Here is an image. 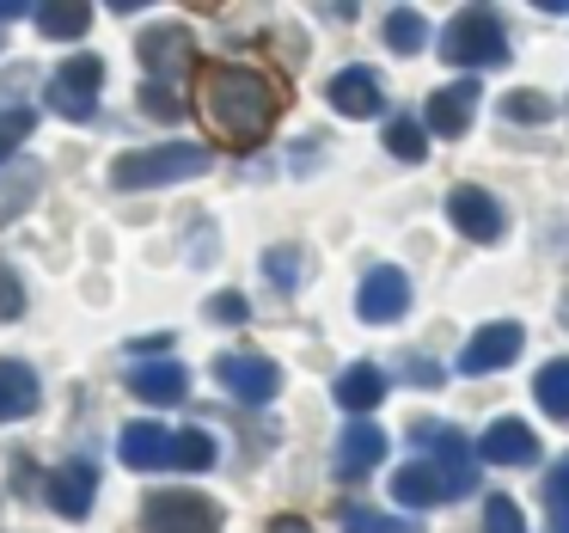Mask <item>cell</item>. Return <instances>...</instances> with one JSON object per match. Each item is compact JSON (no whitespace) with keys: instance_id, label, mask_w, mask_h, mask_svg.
Wrapping results in <instances>:
<instances>
[{"instance_id":"cell-12","label":"cell","mask_w":569,"mask_h":533,"mask_svg":"<svg viewBox=\"0 0 569 533\" xmlns=\"http://www.w3.org/2000/svg\"><path fill=\"white\" fill-rule=\"evenodd\" d=\"M520 325H508V319H496V325H478L471 332V344L459 349V374H490V368H502V362H515L520 356Z\"/></svg>"},{"instance_id":"cell-30","label":"cell","mask_w":569,"mask_h":533,"mask_svg":"<svg viewBox=\"0 0 569 533\" xmlns=\"http://www.w3.org/2000/svg\"><path fill=\"white\" fill-rule=\"evenodd\" d=\"M31 136V111H0V160Z\"/></svg>"},{"instance_id":"cell-4","label":"cell","mask_w":569,"mask_h":533,"mask_svg":"<svg viewBox=\"0 0 569 533\" xmlns=\"http://www.w3.org/2000/svg\"><path fill=\"white\" fill-rule=\"evenodd\" d=\"M141 533H221V503L202 491H148L141 503Z\"/></svg>"},{"instance_id":"cell-8","label":"cell","mask_w":569,"mask_h":533,"mask_svg":"<svg viewBox=\"0 0 569 533\" xmlns=\"http://www.w3.org/2000/svg\"><path fill=\"white\" fill-rule=\"evenodd\" d=\"M447 221H453L471 246H496L502 227H508L502 221V203H496L490 190H478V185H459L453 197H447Z\"/></svg>"},{"instance_id":"cell-5","label":"cell","mask_w":569,"mask_h":533,"mask_svg":"<svg viewBox=\"0 0 569 533\" xmlns=\"http://www.w3.org/2000/svg\"><path fill=\"white\" fill-rule=\"evenodd\" d=\"M141 68L153 75V87H178V80L197 75V38L184 26H153L141 31Z\"/></svg>"},{"instance_id":"cell-35","label":"cell","mask_w":569,"mask_h":533,"mask_svg":"<svg viewBox=\"0 0 569 533\" xmlns=\"http://www.w3.org/2000/svg\"><path fill=\"white\" fill-rule=\"evenodd\" d=\"M551 503H557V515L569 521V454H563V466H557V478H551Z\"/></svg>"},{"instance_id":"cell-14","label":"cell","mask_w":569,"mask_h":533,"mask_svg":"<svg viewBox=\"0 0 569 533\" xmlns=\"http://www.w3.org/2000/svg\"><path fill=\"white\" fill-rule=\"evenodd\" d=\"M478 460H490V466H532V460H539V435H532L520 417H502V423L483 430Z\"/></svg>"},{"instance_id":"cell-33","label":"cell","mask_w":569,"mask_h":533,"mask_svg":"<svg viewBox=\"0 0 569 533\" xmlns=\"http://www.w3.org/2000/svg\"><path fill=\"white\" fill-rule=\"evenodd\" d=\"M13 313H26V288L0 270V319H13Z\"/></svg>"},{"instance_id":"cell-23","label":"cell","mask_w":569,"mask_h":533,"mask_svg":"<svg viewBox=\"0 0 569 533\" xmlns=\"http://www.w3.org/2000/svg\"><path fill=\"white\" fill-rule=\"evenodd\" d=\"M386 154L422 166V154H429V129H422L417 117H392V124H386Z\"/></svg>"},{"instance_id":"cell-24","label":"cell","mask_w":569,"mask_h":533,"mask_svg":"<svg viewBox=\"0 0 569 533\" xmlns=\"http://www.w3.org/2000/svg\"><path fill=\"white\" fill-rule=\"evenodd\" d=\"M532 393H539V405L551 411V417H569V356L545 362L539 381H532Z\"/></svg>"},{"instance_id":"cell-2","label":"cell","mask_w":569,"mask_h":533,"mask_svg":"<svg viewBox=\"0 0 569 533\" xmlns=\"http://www.w3.org/2000/svg\"><path fill=\"white\" fill-rule=\"evenodd\" d=\"M209 172V148L197 141H160V148H129L111 160L117 190H153V185H184V178Z\"/></svg>"},{"instance_id":"cell-10","label":"cell","mask_w":569,"mask_h":533,"mask_svg":"<svg viewBox=\"0 0 569 533\" xmlns=\"http://www.w3.org/2000/svg\"><path fill=\"white\" fill-rule=\"evenodd\" d=\"M417 442L429 447V460L447 472V478H453V491H459V496H466L471 484H478V472H471V466H478V447H466V435H459V430H447V423H435V417H429V423H417Z\"/></svg>"},{"instance_id":"cell-1","label":"cell","mask_w":569,"mask_h":533,"mask_svg":"<svg viewBox=\"0 0 569 533\" xmlns=\"http://www.w3.org/2000/svg\"><path fill=\"white\" fill-rule=\"evenodd\" d=\"M197 117L214 129V141L233 154L270 141L276 117H282V87L258 68L239 62H202L197 68Z\"/></svg>"},{"instance_id":"cell-26","label":"cell","mask_w":569,"mask_h":533,"mask_svg":"<svg viewBox=\"0 0 569 533\" xmlns=\"http://www.w3.org/2000/svg\"><path fill=\"white\" fill-rule=\"evenodd\" d=\"M172 466H184V472H209V466H214V442H209L202 430L172 435Z\"/></svg>"},{"instance_id":"cell-19","label":"cell","mask_w":569,"mask_h":533,"mask_svg":"<svg viewBox=\"0 0 569 533\" xmlns=\"http://www.w3.org/2000/svg\"><path fill=\"white\" fill-rule=\"evenodd\" d=\"M92 491H99V472H92L87 460H68V466L50 472V503L62 509V515H87Z\"/></svg>"},{"instance_id":"cell-21","label":"cell","mask_w":569,"mask_h":533,"mask_svg":"<svg viewBox=\"0 0 569 533\" xmlns=\"http://www.w3.org/2000/svg\"><path fill=\"white\" fill-rule=\"evenodd\" d=\"M38 374L26 368V362H7L0 368V423H19V417H31L38 411Z\"/></svg>"},{"instance_id":"cell-15","label":"cell","mask_w":569,"mask_h":533,"mask_svg":"<svg viewBox=\"0 0 569 533\" xmlns=\"http://www.w3.org/2000/svg\"><path fill=\"white\" fill-rule=\"evenodd\" d=\"M325 99H331V111H343V117H380L386 92H380V75H373V68H343V75H331Z\"/></svg>"},{"instance_id":"cell-28","label":"cell","mask_w":569,"mask_h":533,"mask_svg":"<svg viewBox=\"0 0 569 533\" xmlns=\"http://www.w3.org/2000/svg\"><path fill=\"white\" fill-rule=\"evenodd\" d=\"M483 533H527V515H520L515 496H490L483 503Z\"/></svg>"},{"instance_id":"cell-17","label":"cell","mask_w":569,"mask_h":533,"mask_svg":"<svg viewBox=\"0 0 569 533\" xmlns=\"http://www.w3.org/2000/svg\"><path fill=\"white\" fill-rule=\"evenodd\" d=\"M129 393H136L141 405H178V398L190 393V374L178 368V362H148V368L129 374Z\"/></svg>"},{"instance_id":"cell-31","label":"cell","mask_w":569,"mask_h":533,"mask_svg":"<svg viewBox=\"0 0 569 533\" xmlns=\"http://www.w3.org/2000/svg\"><path fill=\"white\" fill-rule=\"evenodd\" d=\"M246 295H233V288H227V295H214L209 300V319H221V325H239V319H246Z\"/></svg>"},{"instance_id":"cell-9","label":"cell","mask_w":569,"mask_h":533,"mask_svg":"<svg viewBox=\"0 0 569 533\" xmlns=\"http://www.w3.org/2000/svg\"><path fill=\"white\" fill-rule=\"evenodd\" d=\"M405 307H410V276H405V270L380 264V270L361 276V288H356V313H361L368 325H392V319H405Z\"/></svg>"},{"instance_id":"cell-29","label":"cell","mask_w":569,"mask_h":533,"mask_svg":"<svg viewBox=\"0 0 569 533\" xmlns=\"http://www.w3.org/2000/svg\"><path fill=\"white\" fill-rule=\"evenodd\" d=\"M263 270H270L276 288H295V283H300V251H295V246H276L270 258H263Z\"/></svg>"},{"instance_id":"cell-37","label":"cell","mask_w":569,"mask_h":533,"mask_svg":"<svg viewBox=\"0 0 569 533\" xmlns=\"http://www.w3.org/2000/svg\"><path fill=\"white\" fill-rule=\"evenodd\" d=\"M410 381H422V386H441V381H447V374H441V368H435V362H417V374H410Z\"/></svg>"},{"instance_id":"cell-16","label":"cell","mask_w":569,"mask_h":533,"mask_svg":"<svg viewBox=\"0 0 569 533\" xmlns=\"http://www.w3.org/2000/svg\"><path fill=\"white\" fill-rule=\"evenodd\" d=\"M386 460V430L380 423H349L343 442H337V472L343 478H361V472H373Z\"/></svg>"},{"instance_id":"cell-25","label":"cell","mask_w":569,"mask_h":533,"mask_svg":"<svg viewBox=\"0 0 569 533\" xmlns=\"http://www.w3.org/2000/svg\"><path fill=\"white\" fill-rule=\"evenodd\" d=\"M422 38H429V26H422V13H410V7H398V13H386V43H392L398 56H417Z\"/></svg>"},{"instance_id":"cell-6","label":"cell","mask_w":569,"mask_h":533,"mask_svg":"<svg viewBox=\"0 0 569 533\" xmlns=\"http://www.w3.org/2000/svg\"><path fill=\"white\" fill-rule=\"evenodd\" d=\"M99 92H104V62L99 56H68L62 68L50 75V111L62 117H92L99 111Z\"/></svg>"},{"instance_id":"cell-20","label":"cell","mask_w":569,"mask_h":533,"mask_svg":"<svg viewBox=\"0 0 569 533\" xmlns=\"http://www.w3.org/2000/svg\"><path fill=\"white\" fill-rule=\"evenodd\" d=\"M380 398H386V374L373 368V362H356V368L337 374V405H343V411L368 417V411L380 405Z\"/></svg>"},{"instance_id":"cell-18","label":"cell","mask_w":569,"mask_h":533,"mask_svg":"<svg viewBox=\"0 0 569 533\" xmlns=\"http://www.w3.org/2000/svg\"><path fill=\"white\" fill-rule=\"evenodd\" d=\"M117 454H123V466L153 472V466L172 460V435H166V423H129L123 442H117Z\"/></svg>"},{"instance_id":"cell-32","label":"cell","mask_w":569,"mask_h":533,"mask_svg":"<svg viewBox=\"0 0 569 533\" xmlns=\"http://www.w3.org/2000/svg\"><path fill=\"white\" fill-rule=\"evenodd\" d=\"M141 105H148L153 117H178V92L172 87H153V80L141 87Z\"/></svg>"},{"instance_id":"cell-22","label":"cell","mask_w":569,"mask_h":533,"mask_svg":"<svg viewBox=\"0 0 569 533\" xmlns=\"http://www.w3.org/2000/svg\"><path fill=\"white\" fill-rule=\"evenodd\" d=\"M38 26H43V38H80V31L92 26V7L87 0H50V7H38Z\"/></svg>"},{"instance_id":"cell-27","label":"cell","mask_w":569,"mask_h":533,"mask_svg":"<svg viewBox=\"0 0 569 533\" xmlns=\"http://www.w3.org/2000/svg\"><path fill=\"white\" fill-rule=\"evenodd\" d=\"M551 111H557V105L545 99V92H508V99H502V117H508V124H545Z\"/></svg>"},{"instance_id":"cell-7","label":"cell","mask_w":569,"mask_h":533,"mask_svg":"<svg viewBox=\"0 0 569 533\" xmlns=\"http://www.w3.org/2000/svg\"><path fill=\"white\" fill-rule=\"evenodd\" d=\"M214 374H221V386L233 398H246V405H270L276 393H282V368H276L270 356H246V349H227L221 362H214Z\"/></svg>"},{"instance_id":"cell-36","label":"cell","mask_w":569,"mask_h":533,"mask_svg":"<svg viewBox=\"0 0 569 533\" xmlns=\"http://www.w3.org/2000/svg\"><path fill=\"white\" fill-rule=\"evenodd\" d=\"M270 533H312V527H307L300 515H276V521H270Z\"/></svg>"},{"instance_id":"cell-11","label":"cell","mask_w":569,"mask_h":533,"mask_svg":"<svg viewBox=\"0 0 569 533\" xmlns=\"http://www.w3.org/2000/svg\"><path fill=\"white\" fill-rule=\"evenodd\" d=\"M447 496H459V491H453V478H447L429 454H417L410 466L392 472V503L398 509H429V503H447Z\"/></svg>"},{"instance_id":"cell-3","label":"cell","mask_w":569,"mask_h":533,"mask_svg":"<svg viewBox=\"0 0 569 533\" xmlns=\"http://www.w3.org/2000/svg\"><path fill=\"white\" fill-rule=\"evenodd\" d=\"M441 56H447L453 68H496V62H508V31H502V19H496L490 7H466V13L447 26Z\"/></svg>"},{"instance_id":"cell-34","label":"cell","mask_w":569,"mask_h":533,"mask_svg":"<svg viewBox=\"0 0 569 533\" xmlns=\"http://www.w3.org/2000/svg\"><path fill=\"white\" fill-rule=\"evenodd\" d=\"M343 533H386V515H373V509H349Z\"/></svg>"},{"instance_id":"cell-13","label":"cell","mask_w":569,"mask_h":533,"mask_svg":"<svg viewBox=\"0 0 569 533\" xmlns=\"http://www.w3.org/2000/svg\"><path fill=\"white\" fill-rule=\"evenodd\" d=\"M471 117H478V80H453V87H441L429 99L422 129H435V136H466Z\"/></svg>"}]
</instances>
